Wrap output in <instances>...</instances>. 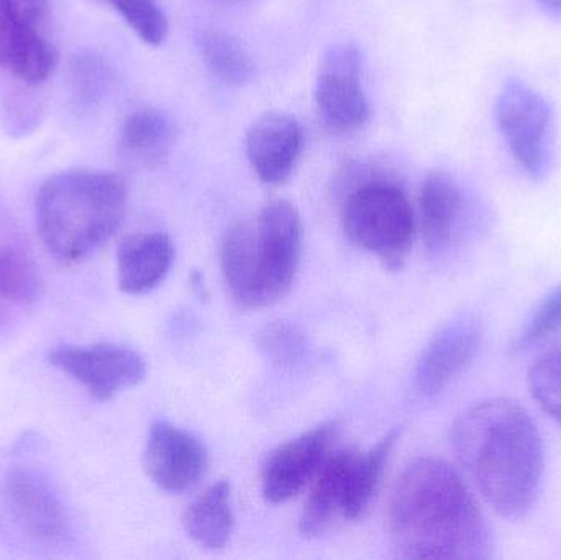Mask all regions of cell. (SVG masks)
<instances>
[{"label": "cell", "instance_id": "cell-14", "mask_svg": "<svg viewBox=\"0 0 561 560\" xmlns=\"http://www.w3.org/2000/svg\"><path fill=\"white\" fill-rule=\"evenodd\" d=\"M467 210L463 190L447 171H432L421 191V229L431 256L450 249Z\"/></svg>", "mask_w": 561, "mask_h": 560}, {"label": "cell", "instance_id": "cell-29", "mask_svg": "<svg viewBox=\"0 0 561 560\" xmlns=\"http://www.w3.org/2000/svg\"><path fill=\"white\" fill-rule=\"evenodd\" d=\"M7 42H9V23L0 19V65L5 62Z\"/></svg>", "mask_w": 561, "mask_h": 560}, {"label": "cell", "instance_id": "cell-4", "mask_svg": "<svg viewBox=\"0 0 561 560\" xmlns=\"http://www.w3.org/2000/svg\"><path fill=\"white\" fill-rule=\"evenodd\" d=\"M302 255V220L286 199L266 204L253 222H239L222 243V273L243 308L275 305L289 293Z\"/></svg>", "mask_w": 561, "mask_h": 560}, {"label": "cell", "instance_id": "cell-17", "mask_svg": "<svg viewBox=\"0 0 561 560\" xmlns=\"http://www.w3.org/2000/svg\"><path fill=\"white\" fill-rule=\"evenodd\" d=\"M353 450H339L330 454L317 472L312 492L307 499L300 515L299 532L304 538H316L332 525L336 516H342L346 492V473Z\"/></svg>", "mask_w": 561, "mask_h": 560}, {"label": "cell", "instance_id": "cell-24", "mask_svg": "<svg viewBox=\"0 0 561 560\" xmlns=\"http://www.w3.org/2000/svg\"><path fill=\"white\" fill-rule=\"evenodd\" d=\"M141 42L160 46L170 32L167 13L157 0H108Z\"/></svg>", "mask_w": 561, "mask_h": 560}, {"label": "cell", "instance_id": "cell-10", "mask_svg": "<svg viewBox=\"0 0 561 560\" xmlns=\"http://www.w3.org/2000/svg\"><path fill=\"white\" fill-rule=\"evenodd\" d=\"M145 470L163 492L193 489L207 469V450L197 437L181 427L157 421L148 434Z\"/></svg>", "mask_w": 561, "mask_h": 560}, {"label": "cell", "instance_id": "cell-1", "mask_svg": "<svg viewBox=\"0 0 561 560\" xmlns=\"http://www.w3.org/2000/svg\"><path fill=\"white\" fill-rule=\"evenodd\" d=\"M388 529L399 558H493V535L480 505L460 473L435 457L414 460L399 477Z\"/></svg>", "mask_w": 561, "mask_h": 560}, {"label": "cell", "instance_id": "cell-11", "mask_svg": "<svg viewBox=\"0 0 561 560\" xmlns=\"http://www.w3.org/2000/svg\"><path fill=\"white\" fill-rule=\"evenodd\" d=\"M483 331L473 316H460L431 339L415 367V390L435 398L468 367L480 352Z\"/></svg>", "mask_w": 561, "mask_h": 560}, {"label": "cell", "instance_id": "cell-6", "mask_svg": "<svg viewBox=\"0 0 561 560\" xmlns=\"http://www.w3.org/2000/svg\"><path fill=\"white\" fill-rule=\"evenodd\" d=\"M496 121L519 167L534 180L546 178L556 148L549 101L519 79H510L497 95Z\"/></svg>", "mask_w": 561, "mask_h": 560}, {"label": "cell", "instance_id": "cell-3", "mask_svg": "<svg viewBox=\"0 0 561 560\" xmlns=\"http://www.w3.org/2000/svg\"><path fill=\"white\" fill-rule=\"evenodd\" d=\"M35 207L36 226L46 249L62 262H81L121 227L127 184L112 171H61L39 186Z\"/></svg>", "mask_w": 561, "mask_h": 560}, {"label": "cell", "instance_id": "cell-2", "mask_svg": "<svg viewBox=\"0 0 561 560\" xmlns=\"http://www.w3.org/2000/svg\"><path fill=\"white\" fill-rule=\"evenodd\" d=\"M461 469L488 505L506 519L524 518L536 505L546 472L539 427L519 403L481 401L451 427Z\"/></svg>", "mask_w": 561, "mask_h": 560}, {"label": "cell", "instance_id": "cell-5", "mask_svg": "<svg viewBox=\"0 0 561 560\" xmlns=\"http://www.w3.org/2000/svg\"><path fill=\"white\" fill-rule=\"evenodd\" d=\"M343 232L358 249L375 253L386 268H402L415 237V216L398 184L373 181L350 194L342 213Z\"/></svg>", "mask_w": 561, "mask_h": 560}, {"label": "cell", "instance_id": "cell-28", "mask_svg": "<svg viewBox=\"0 0 561 560\" xmlns=\"http://www.w3.org/2000/svg\"><path fill=\"white\" fill-rule=\"evenodd\" d=\"M49 0H0V19L16 28L38 30L48 22Z\"/></svg>", "mask_w": 561, "mask_h": 560}, {"label": "cell", "instance_id": "cell-7", "mask_svg": "<svg viewBox=\"0 0 561 560\" xmlns=\"http://www.w3.org/2000/svg\"><path fill=\"white\" fill-rule=\"evenodd\" d=\"M313 99L320 122L332 134H353L368 124L371 108L363 88L358 46L353 43L330 46L320 61Z\"/></svg>", "mask_w": 561, "mask_h": 560}, {"label": "cell", "instance_id": "cell-8", "mask_svg": "<svg viewBox=\"0 0 561 560\" xmlns=\"http://www.w3.org/2000/svg\"><path fill=\"white\" fill-rule=\"evenodd\" d=\"M48 361L102 403L137 387L147 377L144 357L122 345H59L49 351Z\"/></svg>", "mask_w": 561, "mask_h": 560}, {"label": "cell", "instance_id": "cell-26", "mask_svg": "<svg viewBox=\"0 0 561 560\" xmlns=\"http://www.w3.org/2000/svg\"><path fill=\"white\" fill-rule=\"evenodd\" d=\"M561 332V286L549 293L530 316L526 328L514 342V351L524 352L534 345L542 344Z\"/></svg>", "mask_w": 561, "mask_h": 560}, {"label": "cell", "instance_id": "cell-20", "mask_svg": "<svg viewBox=\"0 0 561 560\" xmlns=\"http://www.w3.org/2000/svg\"><path fill=\"white\" fill-rule=\"evenodd\" d=\"M59 53L38 30L9 25L5 65L25 84L45 82L58 68Z\"/></svg>", "mask_w": 561, "mask_h": 560}, {"label": "cell", "instance_id": "cell-12", "mask_svg": "<svg viewBox=\"0 0 561 560\" xmlns=\"http://www.w3.org/2000/svg\"><path fill=\"white\" fill-rule=\"evenodd\" d=\"M7 510L20 528L39 541H55L68 529V513L55 485L30 467H15L3 482Z\"/></svg>", "mask_w": 561, "mask_h": 560}, {"label": "cell", "instance_id": "cell-19", "mask_svg": "<svg viewBox=\"0 0 561 560\" xmlns=\"http://www.w3.org/2000/svg\"><path fill=\"white\" fill-rule=\"evenodd\" d=\"M399 431L386 434L368 453L353 450L346 473V492L343 500L342 518L358 519L368 510L381 483L382 472L392 447L398 443Z\"/></svg>", "mask_w": 561, "mask_h": 560}, {"label": "cell", "instance_id": "cell-31", "mask_svg": "<svg viewBox=\"0 0 561 560\" xmlns=\"http://www.w3.org/2000/svg\"><path fill=\"white\" fill-rule=\"evenodd\" d=\"M224 2H245V0H224Z\"/></svg>", "mask_w": 561, "mask_h": 560}, {"label": "cell", "instance_id": "cell-23", "mask_svg": "<svg viewBox=\"0 0 561 560\" xmlns=\"http://www.w3.org/2000/svg\"><path fill=\"white\" fill-rule=\"evenodd\" d=\"M527 385L534 400L561 426V347L534 362Z\"/></svg>", "mask_w": 561, "mask_h": 560}, {"label": "cell", "instance_id": "cell-15", "mask_svg": "<svg viewBox=\"0 0 561 560\" xmlns=\"http://www.w3.org/2000/svg\"><path fill=\"white\" fill-rule=\"evenodd\" d=\"M174 260V247L163 232L137 233L118 247V288L127 295H144L157 288Z\"/></svg>", "mask_w": 561, "mask_h": 560}, {"label": "cell", "instance_id": "cell-27", "mask_svg": "<svg viewBox=\"0 0 561 560\" xmlns=\"http://www.w3.org/2000/svg\"><path fill=\"white\" fill-rule=\"evenodd\" d=\"M260 345L266 357L278 365L297 364L306 352L304 335L296 328L284 322L268 325L260 335Z\"/></svg>", "mask_w": 561, "mask_h": 560}, {"label": "cell", "instance_id": "cell-30", "mask_svg": "<svg viewBox=\"0 0 561 560\" xmlns=\"http://www.w3.org/2000/svg\"><path fill=\"white\" fill-rule=\"evenodd\" d=\"M547 10L552 12L561 13V0H539Z\"/></svg>", "mask_w": 561, "mask_h": 560}, {"label": "cell", "instance_id": "cell-16", "mask_svg": "<svg viewBox=\"0 0 561 560\" xmlns=\"http://www.w3.org/2000/svg\"><path fill=\"white\" fill-rule=\"evenodd\" d=\"M176 122L168 112L144 107L125 118L118 145L128 160L154 168L167 160L176 144Z\"/></svg>", "mask_w": 561, "mask_h": 560}, {"label": "cell", "instance_id": "cell-9", "mask_svg": "<svg viewBox=\"0 0 561 560\" xmlns=\"http://www.w3.org/2000/svg\"><path fill=\"white\" fill-rule=\"evenodd\" d=\"M335 424L325 423L276 447L262 470V490L270 503L299 495L329 457Z\"/></svg>", "mask_w": 561, "mask_h": 560}, {"label": "cell", "instance_id": "cell-18", "mask_svg": "<svg viewBox=\"0 0 561 560\" xmlns=\"http://www.w3.org/2000/svg\"><path fill=\"white\" fill-rule=\"evenodd\" d=\"M187 536L201 548L222 549L233 532L232 487L227 480L214 483L194 500L183 516Z\"/></svg>", "mask_w": 561, "mask_h": 560}, {"label": "cell", "instance_id": "cell-22", "mask_svg": "<svg viewBox=\"0 0 561 560\" xmlns=\"http://www.w3.org/2000/svg\"><path fill=\"white\" fill-rule=\"evenodd\" d=\"M45 282L38 265L15 249H0V298L32 305L42 298Z\"/></svg>", "mask_w": 561, "mask_h": 560}, {"label": "cell", "instance_id": "cell-21", "mask_svg": "<svg viewBox=\"0 0 561 560\" xmlns=\"http://www.w3.org/2000/svg\"><path fill=\"white\" fill-rule=\"evenodd\" d=\"M197 43L207 69L224 84L240 88L255 78V61L245 46L229 33L204 30Z\"/></svg>", "mask_w": 561, "mask_h": 560}, {"label": "cell", "instance_id": "cell-25", "mask_svg": "<svg viewBox=\"0 0 561 560\" xmlns=\"http://www.w3.org/2000/svg\"><path fill=\"white\" fill-rule=\"evenodd\" d=\"M72 95L82 108L94 107L101 102L111 84V69L95 53H81L72 59Z\"/></svg>", "mask_w": 561, "mask_h": 560}, {"label": "cell", "instance_id": "cell-13", "mask_svg": "<svg viewBox=\"0 0 561 560\" xmlns=\"http://www.w3.org/2000/svg\"><path fill=\"white\" fill-rule=\"evenodd\" d=\"M247 158L265 184L286 183L304 151V130L287 112L272 111L250 125L245 138Z\"/></svg>", "mask_w": 561, "mask_h": 560}]
</instances>
